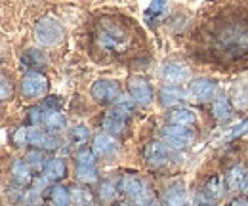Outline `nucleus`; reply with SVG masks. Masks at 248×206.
Listing matches in <instances>:
<instances>
[{"instance_id": "6e6552de", "label": "nucleus", "mask_w": 248, "mask_h": 206, "mask_svg": "<svg viewBox=\"0 0 248 206\" xmlns=\"http://www.w3.org/2000/svg\"><path fill=\"white\" fill-rule=\"evenodd\" d=\"M90 95L99 105H115L123 95L121 84L113 79H97L90 86Z\"/></svg>"}, {"instance_id": "39448f33", "label": "nucleus", "mask_w": 248, "mask_h": 206, "mask_svg": "<svg viewBox=\"0 0 248 206\" xmlns=\"http://www.w3.org/2000/svg\"><path fill=\"white\" fill-rule=\"evenodd\" d=\"M119 193H123L124 197L132 203L134 206H145L151 199L147 185L140 179L138 176H123L119 181Z\"/></svg>"}, {"instance_id": "f257e3e1", "label": "nucleus", "mask_w": 248, "mask_h": 206, "mask_svg": "<svg viewBox=\"0 0 248 206\" xmlns=\"http://www.w3.org/2000/svg\"><path fill=\"white\" fill-rule=\"evenodd\" d=\"M195 50L199 58L217 65L248 63V0H229L197 27Z\"/></svg>"}, {"instance_id": "ea45409f", "label": "nucleus", "mask_w": 248, "mask_h": 206, "mask_svg": "<svg viewBox=\"0 0 248 206\" xmlns=\"http://www.w3.org/2000/svg\"><path fill=\"white\" fill-rule=\"evenodd\" d=\"M245 191L248 193V179H247V187H245Z\"/></svg>"}, {"instance_id": "dca6fc26", "label": "nucleus", "mask_w": 248, "mask_h": 206, "mask_svg": "<svg viewBox=\"0 0 248 206\" xmlns=\"http://www.w3.org/2000/svg\"><path fill=\"white\" fill-rule=\"evenodd\" d=\"M229 101L237 111H248V77H241L231 86Z\"/></svg>"}, {"instance_id": "9d476101", "label": "nucleus", "mask_w": 248, "mask_h": 206, "mask_svg": "<svg viewBox=\"0 0 248 206\" xmlns=\"http://www.w3.org/2000/svg\"><path fill=\"white\" fill-rule=\"evenodd\" d=\"M160 79L164 80V84H174V86H182L191 79V71L184 61L180 59H166L160 65Z\"/></svg>"}, {"instance_id": "7ed1b4c3", "label": "nucleus", "mask_w": 248, "mask_h": 206, "mask_svg": "<svg viewBox=\"0 0 248 206\" xmlns=\"http://www.w3.org/2000/svg\"><path fill=\"white\" fill-rule=\"evenodd\" d=\"M134 107H136V103H134V99L128 95H121L119 97V101L109 109V111H105L103 113V118H101V130L105 132V134H111V136H121L126 132V128H128V118L130 115L134 113Z\"/></svg>"}, {"instance_id": "7c9ffc66", "label": "nucleus", "mask_w": 248, "mask_h": 206, "mask_svg": "<svg viewBox=\"0 0 248 206\" xmlns=\"http://www.w3.org/2000/svg\"><path fill=\"white\" fill-rule=\"evenodd\" d=\"M71 203L75 206H92V197L84 187H71Z\"/></svg>"}, {"instance_id": "412c9836", "label": "nucleus", "mask_w": 248, "mask_h": 206, "mask_svg": "<svg viewBox=\"0 0 248 206\" xmlns=\"http://www.w3.org/2000/svg\"><path fill=\"white\" fill-rule=\"evenodd\" d=\"M21 65L27 69V71H40L46 67V56L38 50V48H27L23 54H21Z\"/></svg>"}, {"instance_id": "473e14b6", "label": "nucleus", "mask_w": 248, "mask_h": 206, "mask_svg": "<svg viewBox=\"0 0 248 206\" xmlns=\"http://www.w3.org/2000/svg\"><path fill=\"white\" fill-rule=\"evenodd\" d=\"M14 95V82L0 73V101H8Z\"/></svg>"}, {"instance_id": "f3484780", "label": "nucleus", "mask_w": 248, "mask_h": 206, "mask_svg": "<svg viewBox=\"0 0 248 206\" xmlns=\"http://www.w3.org/2000/svg\"><path fill=\"white\" fill-rule=\"evenodd\" d=\"M10 176L17 187H27L32 183V170L23 158H17L10 166Z\"/></svg>"}, {"instance_id": "423d86ee", "label": "nucleus", "mask_w": 248, "mask_h": 206, "mask_svg": "<svg viewBox=\"0 0 248 206\" xmlns=\"http://www.w3.org/2000/svg\"><path fill=\"white\" fill-rule=\"evenodd\" d=\"M48 90H50V80L40 71H27L19 84V92L25 99H40L48 94Z\"/></svg>"}, {"instance_id": "72a5a7b5", "label": "nucleus", "mask_w": 248, "mask_h": 206, "mask_svg": "<svg viewBox=\"0 0 248 206\" xmlns=\"http://www.w3.org/2000/svg\"><path fill=\"white\" fill-rule=\"evenodd\" d=\"M247 134H248V118H245V120H241L237 126H233V128L229 130V134L225 136V140H227V142L239 140V138H243V136H247Z\"/></svg>"}, {"instance_id": "c85d7f7f", "label": "nucleus", "mask_w": 248, "mask_h": 206, "mask_svg": "<svg viewBox=\"0 0 248 206\" xmlns=\"http://www.w3.org/2000/svg\"><path fill=\"white\" fill-rule=\"evenodd\" d=\"M23 160L29 164V168H31L32 172H42V170H44V164H46L48 158L44 157V153H42L40 149H29V151L25 153Z\"/></svg>"}, {"instance_id": "a878e982", "label": "nucleus", "mask_w": 248, "mask_h": 206, "mask_svg": "<svg viewBox=\"0 0 248 206\" xmlns=\"http://www.w3.org/2000/svg\"><path fill=\"white\" fill-rule=\"evenodd\" d=\"M40 128H44V130H48L50 134H60L63 132L65 128H67V120L63 117L60 111H50L46 118H44V122H42V126Z\"/></svg>"}, {"instance_id": "58836bf2", "label": "nucleus", "mask_w": 248, "mask_h": 206, "mask_svg": "<svg viewBox=\"0 0 248 206\" xmlns=\"http://www.w3.org/2000/svg\"><path fill=\"white\" fill-rule=\"evenodd\" d=\"M145 206H158V203H156V201H149Z\"/></svg>"}, {"instance_id": "0eeeda50", "label": "nucleus", "mask_w": 248, "mask_h": 206, "mask_svg": "<svg viewBox=\"0 0 248 206\" xmlns=\"http://www.w3.org/2000/svg\"><path fill=\"white\" fill-rule=\"evenodd\" d=\"M160 140H162L170 149L182 151V149H187L189 145H193L195 134H193V130L187 128V126L166 124V126L160 128Z\"/></svg>"}, {"instance_id": "aec40b11", "label": "nucleus", "mask_w": 248, "mask_h": 206, "mask_svg": "<svg viewBox=\"0 0 248 206\" xmlns=\"http://www.w3.org/2000/svg\"><path fill=\"white\" fill-rule=\"evenodd\" d=\"M187 193L182 183H172L162 195V206H186Z\"/></svg>"}, {"instance_id": "4468645a", "label": "nucleus", "mask_w": 248, "mask_h": 206, "mask_svg": "<svg viewBox=\"0 0 248 206\" xmlns=\"http://www.w3.org/2000/svg\"><path fill=\"white\" fill-rule=\"evenodd\" d=\"M92 151L95 153V157L107 158V157H113L121 151V142L111 134L99 132L92 138Z\"/></svg>"}, {"instance_id": "c9c22d12", "label": "nucleus", "mask_w": 248, "mask_h": 206, "mask_svg": "<svg viewBox=\"0 0 248 206\" xmlns=\"http://www.w3.org/2000/svg\"><path fill=\"white\" fill-rule=\"evenodd\" d=\"M25 203L29 206H34L40 203V193H38V189H36V191L32 189V191H29V193L25 195Z\"/></svg>"}, {"instance_id": "e433bc0d", "label": "nucleus", "mask_w": 248, "mask_h": 206, "mask_svg": "<svg viewBox=\"0 0 248 206\" xmlns=\"http://www.w3.org/2000/svg\"><path fill=\"white\" fill-rule=\"evenodd\" d=\"M229 206H248V199H241V197L239 199H233Z\"/></svg>"}, {"instance_id": "ddd939ff", "label": "nucleus", "mask_w": 248, "mask_h": 206, "mask_svg": "<svg viewBox=\"0 0 248 206\" xmlns=\"http://www.w3.org/2000/svg\"><path fill=\"white\" fill-rule=\"evenodd\" d=\"M143 160L153 166V168H160L170 160V147L162 142V140H151L143 145Z\"/></svg>"}, {"instance_id": "2f4dec72", "label": "nucleus", "mask_w": 248, "mask_h": 206, "mask_svg": "<svg viewBox=\"0 0 248 206\" xmlns=\"http://www.w3.org/2000/svg\"><path fill=\"white\" fill-rule=\"evenodd\" d=\"M95 160H97L95 153L88 147L77 149V153H75V162H77V166H95Z\"/></svg>"}, {"instance_id": "20e7f679", "label": "nucleus", "mask_w": 248, "mask_h": 206, "mask_svg": "<svg viewBox=\"0 0 248 206\" xmlns=\"http://www.w3.org/2000/svg\"><path fill=\"white\" fill-rule=\"evenodd\" d=\"M32 36H34V42L38 46L52 48V46H58V44L63 42V38H65V27H63L56 17L44 16V17H40L36 21V25L32 29Z\"/></svg>"}, {"instance_id": "a211bd4d", "label": "nucleus", "mask_w": 248, "mask_h": 206, "mask_svg": "<svg viewBox=\"0 0 248 206\" xmlns=\"http://www.w3.org/2000/svg\"><path fill=\"white\" fill-rule=\"evenodd\" d=\"M67 162L60 158V157H54V158H48L46 160V164H44V170H42V176L46 177L48 181H54V183H58V181H62L67 177Z\"/></svg>"}, {"instance_id": "1a4fd4ad", "label": "nucleus", "mask_w": 248, "mask_h": 206, "mask_svg": "<svg viewBox=\"0 0 248 206\" xmlns=\"http://www.w3.org/2000/svg\"><path fill=\"white\" fill-rule=\"evenodd\" d=\"M217 90V82L208 77H197L187 86V99L193 103H208L214 99Z\"/></svg>"}, {"instance_id": "f8f14e48", "label": "nucleus", "mask_w": 248, "mask_h": 206, "mask_svg": "<svg viewBox=\"0 0 248 206\" xmlns=\"http://www.w3.org/2000/svg\"><path fill=\"white\" fill-rule=\"evenodd\" d=\"M27 143L29 147L40 149V151H56L60 147L58 136L38 126H27Z\"/></svg>"}, {"instance_id": "393cba45", "label": "nucleus", "mask_w": 248, "mask_h": 206, "mask_svg": "<svg viewBox=\"0 0 248 206\" xmlns=\"http://www.w3.org/2000/svg\"><path fill=\"white\" fill-rule=\"evenodd\" d=\"M233 105H231V101H229V97H223V95H219L216 97L214 101H212V115L216 120L219 122H225V120H229V118L233 117Z\"/></svg>"}, {"instance_id": "5701e85b", "label": "nucleus", "mask_w": 248, "mask_h": 206, "mask_svg": "<svg viewBox=\"0 0 248 206\" xmlns=\"http://www.w3.org/2000/svg\"><path fill=\"white\" fill-rule=\"evenodd\" d=\"M67 140H69V143L73 147H84L88 143V140H90V128L86 124H75V126H71L67 130Z\"/></svg>"}, {"instance_id": "c756f323", "label": "nucleus", "mask_w": 248, "mask_h": 206, "mask_svg": "<svg viewBox=\"0 0 248 206\" xmlns=\"http://www.w3.org/2000/svg\"><path fill=\"white\" fill-rule=\"evenodd\" d=\"M75 177L80 183H95L99 177V172L95 166H75Z\"/></svg>"}, {"instance_id": "2eb2a0df", "label": "nucleus", "mask_w": 248, "mask_h": 206, "mask_svg": "<svg viewBox=\"0 0 248 206\" xmlns=\"http://www.w3.org/2000/svg\"><path fill=\"white\" fill-rule=\"evenodd\" d=\"M187 99V90L184 86H174V84H164L158 90V103L162 107L174 109L180 107V103H184Z\"/></svg>"}, {"instance_id": "4c0bfd02", "label": "nucleus", "mask_w": 248, "mask_h": 206, "mask_svg": "<svg viewBox=\"0 0 248 206\" xmlns=\"http://www.w3.org/2000/svg\"><path fill=\"white\" fill-rule=\"evenodd\" d=\"M115 206H134V205H132L130 201H123V203H117Z\"/></svg>"}, {"instance_id": "b1692460", "label": "nucleus", "mask_w": 248, "mask_h": 206, "mask_svg": "<svg viewBox=\"0 0 248 206\" xmlns=\"http://www.w3.org/2000/svg\"><path fill=\"white\" fill-rule=\"evenodd\" d=\"M119 195V185L111 179H101L97 183V199L101 205H113Z\"/></svg>"}, {"instance_id": "cd10ccee", "label": "nucleus", "mask_w": 248, "mask_h": 206, "mask_svg": "<svg viewBox=\"0 0 248 206\" xmlns=\"http://www.w3.org/2000/svg\"><path fill=\"white\" fill-rule=\"evenodd\" d=\"M166 4H168V0H151V4L147 6V10H145V14H143L145 23H147L149 27H155V23L162 17V14H164V10H166Z\"/></svg>"}, {"instance_id": "9b49d317", "label": "nucleus", "mask_w": 248, "mask_h": 206, "mask_svg": "<svg viewBox=\"0 0 248 206\" xmlns=\"http://www.w3.org/2000/svg\"><path fill=\"white\" fill-rule=\"evenodd\" d=\"M126 86H128V95L134 99L136 105H149L155 99V90L151 82L141 75H132Z\"/></svg>"}, {"instance_id": "bb28decb", "label": "nucleus", "mask_w": 248, "mask_h": 206, "mask_svg": "<svg viewBox=\"0 0 248 206\" xmlns=\"http://www.w3.org/2000/svg\"><path fill=\"white\" fill-rule=\"evenodd\" d=\"M48 199L54 206H69L71 205V189L56 183L48 189Z\"/></svg>"}, {"instance_id": "f704fd0d", "label": "nucleus", "mask_w": 248, "mask_h": 206, "mask_svg": "<svg viewBox=\"0 0 248 206\" xmlns=\"http://www.w3.org/2000/svg\"><path fill=\"white\" fill-rule=\"evenodd\" d=\"M12 143L14 147L21 149V147H27V126H21V128H16L14 134H12Z\"/></svg>"}, {"instance_id": "4be33fe9", "label": "nucleus", "mask_w": 248, "mask_h": 206, "mask_svg": "<svg viewBox=\"0 0 248 206\" xmlns=\"http://www.w3.org/2000/svg\"><path fill=\"white\" fill-rule=\"evenodd\" d=\"M247 179H248V174H247V168L245 166H233L227 174H225V185L231 189V191H241V189H245L247 187Z\"/></svg>"}, {"instance_id": "f03ea898", "label": "nucleus", "mask_w": 248, "mask_h": 206, "mask_svg": "<svg viewBox=\"0 0 248 206\" xmlns=\"http://www.w3.org/2000/svg\"><path fill=\"white\" fill-rule=\"evenodd\" d=\"M145 36L138 23L121 14H101L90 27V50L93 58L124 61L140 54Z\"/></svg>"}, {"instance_id": "6ab92c4d", "label": "nucleus", "mask_w": 248, "mask_h": 206, "mask_svg": "<svg viewBox=\"0 0 248 206\" xmlns=\"http://www.w3.org/2000/svg\"><path fill=\"white\" fill-rule=\"evenodd\" d=\"M166 120H168V124H176V126H187V128H191V126L197 122V115H195V111L189 109V107H174V109L168 111Z\"/></svg>"}]
</instances>
